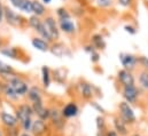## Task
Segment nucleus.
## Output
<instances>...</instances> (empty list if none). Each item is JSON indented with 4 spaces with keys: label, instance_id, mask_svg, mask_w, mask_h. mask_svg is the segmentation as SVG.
<instances>
[{
    "label": "nucleus",
    "instance_id": "nucleus-29",
    "mask_svg": "<svg viewBox=\"0 0 148 136\" xmlns=\"http://www.w3.org/2000/svg\"><path fill=\"white\" fill-rule=\"evenodd\" d=\"M68 18H71L70 12L66 7H59L56 9V20L60 21V20H68Z\"/></svg>",
    "mask_w": 148,
    "mask_h": 136
},
{
    "label": "nucleus",
    "instance_id": "nucleus-15",
    "mask_svg": "<svg viewBox=\"0 0 148 136\" xmlns=\"http://www.w3.org/2000/svg\"><path fill=\"white\" fill-rule=\"evenodd\" d=\"M58 25H59L60 32H63L64 34L73 35L77 32V27H76V23L73 21V18L60 20V21H58Z\"/></svg>",
    "mask_w": 148,
    "mask_h": 136
},
{
    "label": "nucleus",
    "instance_id": "nucleus-7",
    "mask_svg": "<svg viewBox=\"0 0 148 136\" xmlns=\"http://www.w3.org/2000/svg\"><path fill=\"white\" fill-rule=\"evenodd\" d=\"M76 88H77V93L79 94V96H80L84 101H91V100L94 97V94H95L94 89H95V88H94V86L91 85L90 82H87V81H85V80H80V81L77 84Z\"/></svg>",
    "mask_w": 148,
    "mask_h": 136
},
{
    "label": "nucleus",
    "instance_id": "nucleus-43",
    "mask_svg": "<svg viewBox=\"0 0 148 136\" xmlns=\"http://www.w3.org/2000/svg\"><path fill=\"white\" fill-rule=\"evenodd\" d=\"M3 85H5V82L0 79V95L2 94V89H3Z\"/></svg>",
    "mask_w": 148,
    "mask_h": 136
},
{
    "label": "nucleus",
    "instance_id": "nucleus-35",
    "mask_svg": "<svg viewBox=\"0 0 148 136\" xmlns=\"http://www.w3.org/2000/svg\"><path fill=\"white\" fill-rule=\"evenodd\" d=\"M5 136H20V129H18V127L16 126V127H13V128H6V131H5Z\"/></svg>",
    "mask_w": 148,
    "mask_h": 136
},
{
    "label": "nucleus",
    "instance_id": "nucleus-10",
    "mask_svg": "<svg viewBox=\"0 0 148 136\" xmlns=\"http://www.w3.org/2000/svg\"><path fill=\"white\" fill-rule=\"evenodd\" d=\"M117 80L121 84L122 87H126V86H132L136 85V78L133 75V73L131 71L121 69L117 72Z\"/></svg>",
    "mask_w": 148,
    "mask_h": 136
},
{
    "label": "nucleus",
    "instance_id": "nucleus-24",
    "mask_svg": "<svg viewBox=\"0 0 148 136\" xmlns=\"http://www.w3.org/2000/svg\"><path fill=\"white\" fill-rule=\"evenodd\" d=\"M47 13L46 6L40 0H32V15H36L38 17H44Z\"/></svg>",
    "mask_w": 148,
    "mask_h": 136
},
{
    "label": "nucleus",
    "instance_id": "nucleus-46",
    "mask_svg": "<svg viewBox=\"0 0 148 136\" xmlns=\"http://www.w3.org/2000/svg\"><path fill=\"white\" fill-rule=\"evenodd\" d=\"M20 136H34V135H32V134H30V133H24V132H23V133H21V134H20Z\"/></svg>",
    "mask_w": 148,
    "mask_h": 136
},
{
    "label": "nucleus",
    "instance_id": "nucleus-50",
    "mask_svg": "<svg viewBox=\"0 0 148 136\" xmlns=\"http://www.w3.org/2000/svg\"><path fill=\"white\" fill-rule=\"evenodd\" d=\"M62 1H68V0H62Z\"/></svg>",
    "mask_w": 148,
    "mask_h": 136
},
{
    "label": "nucleus",
    "instance_id": "nucleus-3",
    "mask_svg": "<svg viewBox=\"0 0 148 136\" xmlns=\"http://www.w3.org/2000/svg\"><path fill=\"white\" fill-rule=\"evenodd\" d=\"M118 117L126 125H133L137 121V117H136V113H134L132 106L124 101H122L118 104Z\"/></svg>",
    "mask_w": 148,
    "mask_h": 136
},
{
    "label": "nucleus",
    "instance_id": "nucleus-33",
    "mask_svg": "<svg viewBox=\"0 0 148 136\" xmlns=\"http://www.w3.org/2000/svg\"><path fill=\"white\" fill-rule=\"evenodd\" d=\"M95 2H97V6L98 7L105 8V9L110 8L111 6H112V3H114L112 0H95Z\"/></svg>",
    "mask_w": 148,
    "mask_h": 136
},
{
    "label": "nucleus",
    "instance_id": "nucleus-6",
    "mask_svg": "<svg viewBox=\"0 0 148 136\" xmlns=\"http://www.w3.org/2000/svg\"><path fill=\"white\" fill-rule=\"evenodd\" d=\"M140 88L137 87L136 85L132 86H126V87H122V97L124 100V102L129 103L130 105L136 104L139 101L140 97Z\"/></svg>",
    "mask_w": 148,
    "mask_h": 136
},
{
    "label": "nucleus",
    "instance_id": "nucleus-25",
    "mask_svg": "<svg viewBox=\"0 0 148 136\" xmlns=\"http://www.w3.org/2000/svg\"><path fill=\"white\" fill-rule=\"evenodd\" d=\"M15 73H16L15 70L10 64H7V63H5L3 61L0 60V78L2 80L7 79L8 77H10V75H13Z\"/></svg>",
    "mask_w": 148,
    "mask_h": 136
},
{
    "label": "nucleus",
    "instance_id": "nucleus-31",
    "mask_svg": "<svg viewBox=\"0 0 148 136\" xmlns=\"http://www.w3.org/2000/svg\"><path fill=\"white\" fill-rule=\"evenodd\" d=\"M95 126H97L98 132H106L107 124H106V119H105V117L102 114H99L95 118Z\"/></svg>",
    "mask_w": 148,
    "mask_h": 136
},
{
    "label": "nucleus",
    "instance_id": "nucleus-30",
    "mask_svg": "<svg viewBox=\"0 0 148 136\" xmlns=\"http://www.w3.org/2000/svg\"><path fill=\"white\" fill-rule=\"evenodd\" d=\"M18 10L24 13V14L32 15V0H23Z\"/></svg>",
    "mask_w": 148,
    "mask_h": 136
},
{
    "label": "nucleus",
    "instance_id": "nucleus-47",
    "mask_svg": "<svg viewBox=\"0 0 148 136\" xmlns=\"http://www.w3.org/2000/svg\"><path fill=\"white\" fill-rule=\"evenodd\" d=\"M3 46V40H2V37L0 35V48Z\"/></svg>",
    "mask_w": 148,
    "mask_h": 136
},
{
    "label": "nucleus",
    "instance_id": "nucleus-4",
    "mask_svg": "<svg viewBox=\"0 0 148 136\" xmlns=\"http://www.w3.org/2000/svg\"><path fill=\"white\" fill-rule=\"evenodd\" d=\"M48 120L51 121L53 127L59 132L64 131V128L67 126V119L63 118V116L61 113V110L58 109L56 106L49 107V119Z\"/></svg>",
    "mask_w": 148,
    "mask_h": 136
},
{
    "label": "nucleus",
    "instance_id": "nucleus-21",
    "mask_svg": "<svg viewBox=\"0 0 148 136\" xmlns=\"http://www.w3.org/2000/svg\"><path fill=\"white\" fill-rule=\"evenodd\" d=\"M98 52L99 50H103L106 48V40L103 38V35L100 33H94L91 37V42H90Z\"/></svg>",
    "mask_w": 148,
    "mask_h": 136
},
{
    "label": "nucleus",
    "instance_id": "nucleus-1",
    "mask_svg": "<svg viewBox=\"0 0 148 136\" xmlns=\"http://www.w3.org/2000/svg\"><path fill=\"white\" fill-rule=\"evenodd\" d=\"M3 82H6L7 85H9L20 97L27 96L28 90H29V85H28V82L21 75H18V74L15 73V74L8 77L7 79H5Z\"/></svg>",
    "mask_w": 148,
    "mask_h": 136
},
{
    "label": "nucleus",
    "instance_id": "nucleus-11",
    "mask_svg": "<svg viewBox=\"0 0 148 136\" xmlns=\"http://www.w3.org/2000/svg\"><path fill=\"white\" fill-rule=\"evenodd\" d=\"M31 106H32L34 114L37 116L38 119H41V120H44V121H47V120L49 119V107L45 106L44 101H39V102L32 103Z\"/></svg>",
    "mask_w": 148,
    "mask_h": 136
},
{
    "label": "nucleus",
    "instance_id": "nucleus-49",
    "mask_svg": "<svg viewBox=\"0 0 148 136\" xmlns=\"http://www.w3.org/2000/svg\"><path fill=\"white\" fill-rule=\"evenodd\" d=\"M131 136H141L140 134H133V135H131Z\"/></svg>",
    "mask_w": 148,
    "mask_h": 136
},
{
    "label": "nucleus",
    "instance_id": "nucleus-38",
    "mask_svg": "<svg viewBox=\"0 0 148 136\" xmlns=\"http://www.w3.org/2000/svg\"><path fill=\"white\" fill-rule=\"evenodd\" d=\"M91 105H92V107H93L94 110H97V112H99V113H100V114H102V116L105 114V112H106V111H105V109H103V107H102V106H101L98 102L92 101V102H91Z\"/></svg>",
    "mask_w": 148,
    "mask_h": 136
},
{
    "label": "nucleus",
    "instance_id": "nucleus-20",
    "mask_svg": "<svg viewBox=\"0 0 148 136\" xmlns=\"http://www.w3.org/2000/svg\"><path fill=\"white\" fill-rule=\"evenodd\" d=\"M31 45L35 49H37L39 52H42V53L49 52V48H51V44L48 41L41 39L40 37H34L31 39Z\"/></svg>",
    "mask_w": 148,
    "mask_h": 136
},
{
    "label": "nucleus",
    "instance_id": "nucleus-41",
    "mask_svg": "<svg viewBox=\"0 0 148 136\" xmlns=\"http://www.w3.org/2000/svg\"><path fill=\"white\" fill-rule=\"evenodd\" d=\"M3 13H5V6L2 5V2L0 0V24H2V22L5 21L3 20Z\"/></svg>",
    "mask_w": 148,
    "mask_h": 136
},
{
    "label": "nucleus",
    "instance_id": "nucleus-42",
    "mask_svg": "<svg viewBox=\"0 0 148 136\" xmlns=\"http://www.w3.org/2000/svg\"><path fill=\"white\" fill-rule=\"evenodd\" d=\"M106 136H119L114 129H108L106 131Z\"/></svg>",
    "mask_w": 148,
    "mask_h": 136
},
{
    "label": "nucleus",
    "instance_id": "nucleus-32",
    "mask_svg": "<svg viewBox=\"0 0 148 136\" xmlns=\"http://www.w3.org/2000/svg\"><path fill=\"white\" fill-rule=\"evenodd\" d=\"M32 122H34V119H32V118H28V119H25L23 122H21L20 126H21V128H22V131H23L24 133H31Z\"/></svg>",
    "mask_w": 148,
    "mask_h": 136
},
{
    "label": "nucleus",
    "instance_id": "nucleus-16",
    "mask_svg": "<svg viewBox=\"0 0 148 136\" xmlns=\"http://www.w3.org/2000/svg\"><path fill=\"white\" fill-rule=\"evenodd\" d=\"M48 132V125L46 121L41 119H35L32 122V128H31V134L34 136H45Z\"/></svg>",
    "mask_w": 148,
    "mask_h": 136
},
{
    "label": "nucleus",
    "instance_id": "nucleus-40",
    "mask_svg": "<svg viewBox=\"0 0 148 136\" xmlns=\"http://www.w3.org/2000/svg\"><path fill=\"white\" fill-rule=\"evenodd\" d=\"M22 1H23V0H9L10 5H12L14 8H16V9H18V8H20V6H21Z\"/></svg>",
    "mask_w": 148,
    "mask_h": 136
},
{
    "label": "nucleus",
    "instance_id": "nucleus-36",
    "mask_svg": "<svg viewBox=\"0 0 148 136\" xmlns=\"http://www.w3.org/2000/svg\"><path fill=\"white\" fill-rule=\"evenodd\" d=\"M88 56H90V61H91L92 63H98V62L100 61V53H99L98 50H94V52L91 53Z\"/></svg>",
    "mask_w": 148,
    "mask_h": 136
},
{
    "label": "nucleus",
    "instance_id": "nucleus-27",
    "mask_svg": "<svg viewBox=\"0 0 148 136\" xmlns=\"http://www.w3.org/2000/svg\"><path fill=\"white\" fill-rule=\"evenodd\" d=\"M53 74H54L53 75L54 80L56 82H59V84H63L66 81V79H67V71L64 69H58V70H55L53 72Z\"/></svg>",
    "mask_w": 148,
    "mask_h": 136
},
{
    "label": "nucleus",
    "instance_id": "nucleus-48",
    "mask_svg": "<svg viewBox=\"0 0 148 136\" xmlns=\"http://www.w3.org/2000/svg\"><path fill=\"white\" fill-rule=\"evenodd\" d=\"M0 136H5V134H3V132L0 129Z\"/></svg>",
    "mask_w": 148,
    "mask_h": 136
},
{
    "label": "nucleus",
    "instance_id": "nucleus-12",
    "mask_svg": "<svg viewBox=\"0 0 148 136\" xmlns=\"http://www.w3.org/2000/svg\"><path fill=\"white\" fill-rule=\"evenodd\" d=\"M49 52L59 58H62L66 56H71V52L69 50V48L61 42H52Z\"/></svg>",
    "mask_w": 148,
    "mask_h": 136
},
{
    "label": "nucleus",
    "instance_id": "nucleus-19",
    "mask_svg": "<svg viewBox=\"0 0 148 136\" xmlns=\"http://www.w3.org/2000/svg\"><path fill=\"white\" fill-rule=\"evenodd\" d=\"M27 97L29 100V102L31 103H36L39 101H44L42 100V90L39 86H32V87H29V90H28V94H27Z\"/></svg>",
    "mask_w": 148,
    "mask_h": 136
},
{
    "label": "nucleus",
    "instance_id": "nucleus-39",
    "mask_svg": "<svg viewBox=\"0 0 148 136\" xmlns=\"http://www.w3.org/2000/svg\"><path fill=\"white\" fill-rule=\"evenodd\" d=\"M117 1L124 8H130L132 6V3H133V0H117Z\"/></svg>",
    "mask_w": 148,
    "mask_h": 136
},
{
    "label": "nucleus",
    "instance_id": "nucleus-2",
    "mask_svg": "<svg viewBox=\"0 0 148 136\" xmlns=\"http://www.w3.org/2000/svg\"><path fill=\"white\" fill-rule=\"evenodd\" d=\"M3 20L6 23L13 28H22L25 23L22 15L17 12H15L13 8H9L8 6H5V13H3Z\"/></svg>",
    "mask_w": 148,
    "mask_h": 136
},
{
    "label": "nucleus",
    "instance_id": "nucleus-14",
    "mask_svg": "<svg viewBox=\"0 0 148 136\" xmlns=\"http://www.w3.org/2000/svg\"><path fill=\"white\" fill-rule=\"evenodd\" d=\"M61 113H62L64 119L76 118L79 114V107H78L76 102L70 101V102H68L67 104L63 105V107L61 109Z\"/></svg>",
    "mask_w": 148,
    "mask_h": 136
},
{
    "label": "nucleus",
    "instance_id": "nucleus-8",
    "mask_svg": "<svg viewBox=\"0 0 148 136\" xmlns=\"http://www.w3.org/2000/svg\"><path fill=\"white\" fill-rule=\"evenodd\" d=\"M118 60L124 70L133 72L138 67V56L131 53H119Z\"/></svg>",
    "mask_w": 148,
    "mask_h": 136
},
{
    "label": "nucleus",
    "instance_id": "nucleus-18",
    "mask_svg": "<svg viewBox=\"0 0 148 136\" xmlns=\"http://www.w3.org/2000/svg\"><path fill=\"white\" fill-rule=\"evenodd\" d=\"M0 54L5 57L12 58V60H18L21 58V50L13 46H2L0 48Z\"/></svg>",
    "mask_w": 148,
    "mask_h": 136
},
{
    "label": "nucleus",
    "instance_id": "nucleus-37",
    "mask_svg": "<svg viewBox=\"0 0 148 136\" xmlns=\"http://www.w3.org/2000/svg\"><path fill=\"white\" fill-rule=\"evenodd\" d=\"M124 31H125L126 33L132 34V35L138 32L137 28H136V27H133V25H131V24H125V25H124Z\"/></svg>",
    "mask_w": 148,
    "mask_h": 136
},
{
    "label": "nucleus",
    "instance_id": "nucleus-28",
    "mask_svg": "<svg viewBox=\"0 0 148 136\" xmlns=\"http://www.w3.org/2000/svg\"><path fill=\"white\" fill-rule=\"evenodd\" d=\"M27 23H28L29 28H31L34 31H36L38 27L42 23V20L40 17L36 16V15H30L29 18H28V21H27Z\"/></svg>",
    "mask_w": 148,
    "mask_h": 136
},
{
    "label": "nucleus",
    "instance_id": "nucleus-26",
    "mask_svg": "<svg viewBox=\"0 0 148 136\" xmlns=\"http://www.w3.org/2000/svg\"><path fill=\"white\" fill-rule=\"evenodd\" d=\"M138 84H139L140 89H143L144 92H148V71H146V70L139 71Z\"/></svg>",
    "mask_w": 148,
    "mask_h": 136
},
{
    "label": "nucleus",
    "instance_id": "nucleus-22",
    "mask_svg": "<svg viewBox=\"0 0 148 136\" xmlns=\"http://www.w3.org/2000/svg\"><path fill=\"white\" fill-rule=\"evenodd\" d=\"M40 74H41V84L44 86V88H49L51 84H52V71L51 69L46 65L41 67L40 70Z\"/></svg>",
    "mask_w": 148,
    "mask_h": 136
},
{
    "label": "nucleus",
    "instance_id": "nucleus-9",
    "mask_svg": "<svg viewBox=\"0 0 148 136\" xmlns=\"http://www.w3.org/2000/svg\"><path fill=\"white\" fill-rule=\"evenodd\" d=\"M15 116L17 118L18 125L21 122H23L25 119L32 118L35 114H34L31 104H28V103H21V104H18L16 106V109H15Z\"/></svg>",
    "mask_w": 148,
    "mask_h": 136
},
{
    "label": "nucleus",
    "instance_id": "nucleus-13",
    "mask_svg": "<svg viewBox=\"0 0 148 136\" xmlns=\"http://www.w3.org/2000/svg\"><path fill=\"white\" fill-rule=\"evenodd\" d=\"M0 121L5 128H13V127L18 126V121H17L16 116L10 113V112H7V111L0 112Z\"/></svg>",
    "mask_w": 148,
    "mask_h": 136
},
{
    "label": "nucleus",
    "instance_id": "nucleus-34",
    "mask_svg": "<svg viewBox=\"0 0 148 136\" xmlns=\"http://www.w3.org/2000/svg\"><path fill=\"white\" fill-rule=\"evenodd\" d=\"M138 65H140L143 70H146L148 71V57L147 56H138Z\"/></svg>",
    "mask_w": 148,
    "mask_h": 136
},
{
    "label": "nucleus",
    "instance_id": "nucleus-23",
    "mask_svg": "<svg viewBox=\"0 0 148 136\" xmlns=\"http://www.w3.org/2000/svg\"><path fill=\"white\" fill-rule=\"evenodd\" d=\"M2 95L9 101V102H13V103H17L20 100H21V97L14 92V89L9 86V85H7L6 82H5V85H3V89H2Z\"/></svg>",
    "mask_w": 148,
    "mask_h": 136
},
{
    "label": "nucleus",
    "instance_id": "nucleus-44",
    "mask_svg": "<svg viewBox=\"0 0 148 136\" xmlns=\"http://www.w3.org/2000/svg\"><path fill=\"white\" fill-rule=\"evenodd\" d=\"M40 1H41V2H42L45 6H47V5H49V3H51L53 0H40Z\"/></svg>",
    "mask_w": 148,
    "mask_h": 136
},
{
    "label": "nucleus",
    "instance_id": "nucleus-5",
    "mask_svg": "<svg viewBox=\"0 0 148 136\" xmlns=\"http://www.w3.org/2000/svg\"><path fill=\"white\" fill-rule=\"evenodd\" d=\"M42 24L53 42L60 38V29L58 25V20L54 16H52V15L45 16V18L42 20Z\"/></svg>",
    "mask_w": 148,
    "mask_h": 136
},
{
    "label": "nucleus",
    "instance_id": "nucleus-45",
    "mask_svg": "<svg viewBox=\"0 0 148 136\" xmlns=\"http://www.w3.org/2000/svg\"><path fill=\"white\" fill-rule=\"evenodd\" d=\"M97 136H106V132H98Z\"/></svg>",
    "mask_w": 148,
    "mask_h": 136
},
{
    "label": "nucleus",
    "instance_id": "nucleus-17",
    "mask_svg": "<svg viewBox=\"0 0 148 136\" xmlns=\"http://www.w3.org/2000/svg\"><path fill=\"white\" fill-rule=\"evenodd\" d=\"M112 127H114L112 129L119 136H129V127H127V125L118 116L112 118Z\"/></svg>",
    "mask_w": 148,
    "mask_h": 136
}]
</instances>
